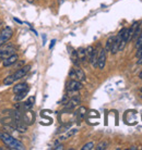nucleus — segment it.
<instances>
[{"label": "nucleus", "instance_id": "1", "mask_svg": "<svg viewBox=\"0 0 142 150\" xmlns=\"http://www.w3.org/2000/svg\"><path fill=\"white\" fill-rule=\"evenodd\" d=\"M0 140L2 143L8 146L10 149H14V150H24L25 147L21 142H19L18 139L13 138L10 134L8 133H4V132H0Z\"/></svg>", "mask_w": 142, "mask_h": 150}, {"label": "nucleus", "instance_id": "2", "mask_svg": "<svg viewBox=\"0 0 142 150\" xmlns=\"http://www.w3.org/2000/svg\"><path fill=\"white\" fill-rule=\"evenodd\" d=\"M31 64H26V65H24V67H22V68H20L19 70H16L15 71L14 74L12 75H9L8 77H6V79H4V85H13L16 81H19V79H21L22 77H24L29 72H30L31 70Z\"/></svg>", "mask_w": 142, "mask_h": 150}, {"label": "nucleus", "instance_id": "3", "mask_svg": "<svg viewBox=\"0 0 142 150\" xmlns=\"http://www.w3.org/2000/svg\"><path fill=\"white\" fill-rule=\"evenodd\" d=\"M13 35V30L10 26H4V28L0 32V47L4 44H7L9 39Z\"/></svg>", "mask_w": 142, "mask_h": 150}, {"label": "nucleus", "instance_id": "4", "mask_svg": "<svg viewBox=\"0 0 142 150\" xmlns=\"http://www.w3.org/2000/svg\"><path fill=\"white\" fill-rule=\"evenodd\" d=\"M16 53V50L12 45H2L0 47V60H4V58Z\"/></svg>", "mask_w": 142, "mask_h": 150}, {"label": "nucleus", "instance_id": "5", "mask_svg": "<svg viewBox=\"0 0 142 150\" xmlns=\"http://www.w3.org/2000/svg\"><path fill=\"white\" fill-rule=\"evenodd\" d=\"M82 82H80L78 79H71L67 85V93L68 94H73V93L79 91L80 89H82Z\"/></svg>", "mask_w": 142, "mask_h": 150}, {"label": "nucleus", "instance_id": "6", "mask_svg": "<svg viewBox=\"0 0 142 150\" xmlns=\"http://www.w3.org/2000/svg\"><path fill=\"white\" fill-rule=\"evenodd\" d=\"M22 119L23 122L26 124V125H32L35 121V114L32 111V109L29 110H23L22 112Z\"/></svg>", "mask_w": 142, "mask_h": 150}, {"label": "nucleus", "instance_id": "7", "mask_svg": "<svg viewBox=\"0 0 142 150\" xmlns=\"http://www.w3.org/2000/svg\"><path fill=\"white\" fill-rule=\"evenodd\" d=\"M81 101V99L79 96H75V97H72L71 99H69L66 103H65V111H70V110H73L77 107V105L80 103Z\"/></svg>", "mask_w": 142, "mask_h": 150}, {"label": "nucleus", "instance_id": "8", "mask_svg": "<svg viewBox=\"0 0 142 150\" xmlns=\"http://www.w3.org/2000/svg\"><path fill=\"white\" fill-rule=\"evenodd\" d=\"M106 64V50L101 49L98 51V57H97V68L103 70Z\"/></svg>", "mask_w": 142, "mask_h": 150}, {"label": "nucleus", "instance_id": "9", "mask_svg": "<svg viewBox=\"0 0 142 150\" xmlns=\"http://www.w3.org/2000/svg\"><path fill=\"white\" fill-rule=\"evenodd\" d=\"M18 60H19V56H18L16 53H14V54H11V56L4 58V61H2V65L6 67V68H7V67H11V65H13L14 63H16Z\"/></svg>", "mask_w": 142, "mask_h": 150}, {"label": "nucleus", "instance_id": "10", "mask_svg": "<svg viewBox=\"0 0 142 150\" xmlns=\"http://www.w3.org/2000/svg\"><path fill=\"white\" fill-rule=\"evenodd\" d=\"M120 40H121V35L118 33V35H117V36H115V38H114V41H113L112 47H110V50H109L113 54H115V53L118 52V48H119Z\"/></svg>", "mask_w": 142, "mask_h": 150}, {"label": "nucleus", "instance_id": "11", "mask_svg": "<svg viewBox=\"0 0 142 150\" xmlns=\"http://www.w3.org/2000/svg\"><path fill=\"white\" fill-rule=\"evenodd\" d=\"M26 89H30L27 83H20V84H16L15 86H13V93L14 94H19V93L24 91Z\"/></svg>", "mask_w": 142, "mask_h": 150}, {"label": "nucleus", "instance_id": "12", "mask_svg": "<svg viewBox=\"0 0 142 150\" xmlns=\"http://www.w3.org/2000/svg\"><path fill=\"white\" fill-rule=\"evenodd\" d=\"M73 70H75V75H77V79L80 81V82H84L85 81V74H84L82 69L80 68V67H75Z\"/></svg>", "mask_w": 142, "mask_h": 150}, {"label": "nucleus", "instance_id": "13", "mask_svg": "<svg viewBox=\"0 0 142 150\" xmlns=\"http://www.w3.org/2000/svg\"><path fill=\"white\" fill-rule=\"evenodd\" d=\"M34 101H35V98L30 97L25 102H23V103H22V109L23 110L32 109V108H33V105H34Z\"/></svg>", "mask_w": 142, "mask_h": 150}, {"label": "nucleus", "instance_id": "14", "mask_svg": "<svg viewBox=\"0 0 142 150\" xmlns=\"http://www.w3.org/2000/svg\"><path fill=\"white\" fill-rule=\"evenodd\" d=\"M70 57H71V60H72V63L75 64V67H79V65H80V60H79L77 50L72 49L70 51Z\"/></svg>", "mask_w": 142, "mask_h": 150}, {"label": "nucleus", "instance_id": "15", "mask_svg": "<svg viewBox=\"0 0 142 150\" xmlns=\"http://www.w3.org/2000/svg\"><path fill=\"white\" fill-rule=\"evenodd\" d=\"M77 52H78V57H79L80 62H85L86 61V49L79 48L78 50H77Z\"/></svg>", "mask_w": 142, "mask_h": 150}, {"label": "nucleus", "instance_id": "16", "mask_svg": "<svg viewBox=\"0 0 142 150\" xmlns=\"http://www.w3.org/2000/svg\"><path fill=\"white\" fill-rule=\"evenodd\" d=\"M97 57H98V50L97 49H94L93 50V53H92V56L90 58V63L93 65L94 68H96L97 67Z\"/></svg>", "mask_w": 142, "mask_h": 150}, {"label": "nucleus", "instance_id": "17", "mask_svg": "<svg viewBox=\"0 0 142 150\" xmlns=\"http://www.w3.org/2000/svg\"><path fill=\"white\" fill-rule=\"evenodd\" d=\"M27 93H29V89L24 90V91H21V93H19V94H15V96H14V101L15 102H21L23 100V99H24V98L26 97Z\"/></svg>", "mask_w": 142, "mask_h": 150}, {"label": "nucleus", "instance_id": "18", "mask_svg": "<svg viewBox=\"0 0 142 150\" xmlns=\"http://www.w3.org/2000/svg\"><path fill=\"white\" fill-rule=\"evenodd\" d=\"M77 133H78V129H77V128H72V129H70V131L68 132L67 134H65L64 136H61V137H60V140H65V139L70 138L71 136L75 135Z\"/></svg>", "mask_w": 142, "mask_h": 150}, {"label": "nucleus", "instance_id": "19", "mask_svg": "<svg viewBox=\"0 0 142 150\" xmlns=\"http://www.w3.org/2000/svg\"><path fill=\"white\" fill-rule=\"evenodd\" d=\"M138 25H139V23L136 22L131 25L130 28H128V30H129V38H128V41L132 40V36H133V34H135V30H136V28L138 27Z\"/></svg>", "mask_w": 142, "mask_h": 150}, {"label": "nucleus", "instance_id": "20", "mask_svg": "<svg viewBox=\"0 0 142 150\" xmlns=\"http://www.w3.org/2000/svg\"><path fill=\"white\" fill-rule=\"evenodd\" d=\"M114 38H115V36H110V37L107 39V41H106V46H105L106 52L110 50V47H112V44H113V41H114Z\"/></svg>", "mask_w": 142, "mask_h": 150}, {"label": "nucleus", "instance_id": "21", "mask_svg": "<svg viewBox=\"0 0 142 150\" xmlns=\"http://www.w3.org/2000/svg\"><path fill=\"white\" fill-rule=\"evenodd\" d=\"M107 147H108V142H102V143H100L96 147H95V149L96 150H104V149H106Z\"/></svg>", "mask_w": 142, "mask_h": 150}, {"label": "nucleus", "instance_id": "22", "mask_svg": "<svg viewBox=\"0 0 142 150\" xmlns=\"http://www.w3.org/2000/svg\"><path fill=\"white\" fill-rule=\"evenodd\" d=\"M85 111H86V109L84 108V107H81V108L78 110V112H77V115H79V119H82L83 116L85 115Z\"/></svg>", "mask_w": 142, "mask_h": 150}, {"label": "nucleus", "instance_id": "23", "mask_svg": "<svg viewBox=\"0 0 142 150\" xmlns=\"http://www.w3.org/2000/svg\"><path fill=\"white\" fill-rule=\"evenodd\" d=\"M140 33H141V26H140V24H139L138 27H137L135 30V34L132 36V39H137V38L140 36Z\"/></svg>", "mask_w": 142, "mask_h": 150}, {"label": "nucleus", "instance_id": "24", "mask_svg": "<svg viewBox=\"0 0 142 150\" xmlns=\"http://www.w3.org/2000/svg\"><path fill=\"white\" fill-rule=\"evenodd\" d=\"M94 148V143H87V144H85L84 146L82 147V150H91V149H93Z\"/></svg>", "mask_w": 142, "mask_h": 150}, {"label": "nucleus", "instance_id": "25", "mask_svg": "<svg viewBox=\"0 0 142 150\" xmlns=\"http://www.w3.org/2000/svg\"><path fill=\"white\" fill-rule=\"evenodd\" d=\"M69 77H71V79H77V75H75V72L73 69H71L70 72H69Z\"/></svg>", "mask_w": 142, "mask_h": 150}, {"label": "nucleus", "instance_id": "26", "mask_svg": "<svg viewBox=\"0 0 142 150\" xmlns=\"http://www.w3.org/2000/svg\"><path fill=\"white\" fill-rule=\"evenodd\" d=\"M54 149H58V150H59V149H64V146H62V145H57V146L56 147H55V148H54Z\"/></svg>", "mask_w": 142, "mask_h": 150}, {"label": "nucleus", "instance_id": "27", "mask_svg": "<svg viewBox=\"0 0 142 150\" xmlns=\"http://www.w3.org/2000/svg\"><path fill=\"white\" fill-rule=\"evenodd\" d=\"M55 42H56V40H55V39H52V44H50V46H49V48L52 49V47H54V45H55Z\"/></svg>", "mask_w": 142, "mask_h": 150}, {"label": "nucleus", "instance_id": "28", "mask_svg": "<svg viewBox=\"0 0 142 150\" xmlns=\"http://www.w3.org/2000/svg\"><path fill=\"white\" fill-rule=\"evenodd\" d=\"M137 149H138V148H137L136 146H131L130 147V150H137Z\"/></svg>", "mask_w": 142, "mask_h": 150}, {"label": "nucleus", "instance_id": "29", "mask_svg": "<svg viewBox=\"0 0 142 150\" xmlns=\"http://www.w3.org/2000/svg\"><path fill=\"white\" fill-rule=\"evenodd\" d=\"M139 77H140V79H142V71H141V73H140V74H139Z\"/></svg>", "mask_w": 142, "mask_h": 150}, {"label": "nucleus", "instance_id": "30", "mask_svg": "<svg viewBox=\"0 0 142 150\" xmlns=\"http://www.w3.org/2000/svg\"><path fill=\"white\" fill-rule=\"evenodd\" d=\"M27 2H33V0H27Z\"/></svg>", "mask_w": 142, "mask_h": 150}, {"label": "nucleus", "instance_id": "31", "mask_svg": "<svg viewBox=\"0 0 142 150\" xmlns=\"http://www.w3.org/2000/svg\"><path fill=\"white\" fill-rule=\"evenodd\" d=\"M1 24H2V21H0V28H1Z\"/></svg>", "mask_w": 142, "mask_h": 150}, {"label": "nucleus", "instance_id": "32", "mask_svg": "<svg viewBox=\"0 0 142 150\" xmlns=\"http://www.w3.org/2000/svg\"><path fill=\"white\" fill-rule=\"evenodd\" d=\"M141 91H142V88H141Z\"/></svg>", "mask_w": 142, "mask_h": 150}, {"label": "nucleus", "instance_id": "33", "mask_svg": "<svg viewBox=\"0 0 142 150\" xmlns=\"http://www.w3.org/2000/svg\"><path fill=\"white\" fill-rule=\"evenodd\" d=\"M141 98H142V96H141Z\"/></svg>", "mask_w": 142, "mask_h": 150}]
</instances>
